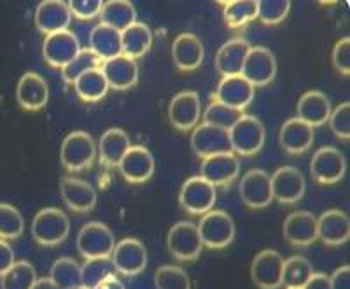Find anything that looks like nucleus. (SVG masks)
<instances>
[{"instance_id": "f257e3e1", "label": "nucleus", "mask_w": 350, "mask_h": 289, "mask_svg": "<svg viewBox=\"0 0 350 289\" xmlns=\"http://www.w3.org/2000/svg\"><path fill=\"white\" fill-rule=\"evenodd\" d=\"M68 234H70V221L64 210L56 207L39 210L32 221V237L40 246H58L68 237Z\"/></svg>"}, {"instance_id": "f03ea898", "label": "nucleus", "mask_w": 350, "mask_h": 289, "mask_svg": "<svg viewBox=\"0 0 350 289\" xmlns=\"http://www.w3.org/2000/svg\"><path fill=\"white\" fill-rule=\"evenodd\" d=\"M96 158V144L84 130L70 131L62 142L60 160L68 172H83L92 166Z\"/></svg>"}, {"instance_id": "7ed1b4c3", "label": "nucleus", "mask_w": 350, "mask_h": 289, "mask_svg": "<svg viewBox=\"0 0 350 289\" xmlns=\"http://www.w3.org/2000/svg\"><path fill=\"white\" fill-rule=\"evenodd\" d=\"M230 134L231 151L242 156L258 155L265 146L267 130L265 125L256 116L242 114L233 127L228 130Z\"/></svg>"}, {"instance_id": "20e7f679", "label": "nucleus", "mask_w": 350, "mask_h": 289, "mask_svg": "<svg viewBox=\"0 0 350 289\" xmlns=\"http://www.w3.org/2000/svg\"><path fill=\"white\" fill-rule=\"evenodd\" d=\"M202 244L208 249H224L235 238V221L224 210H208L198 223Z\"/></svg>"}, {"instance_id": "39448f33", "label": "nucleus", "mask_w": 350, "mask_h": 289, "mask_svg": "<svg viewBox=\"0 0 350 289\" xmlns=\"http://www.w3.org/2000/svg\"><path fill=\"white\" fill-rule=\"evenodd\" d=\"M77 251L84 260H96V257H111L116 247L114 234L104 223H86L77 234Z\"/></svg>"}, {"instance_id": "423d86ee", "label": "nucleus", "mask_w": 350, "mask_h": 289, "mask_svg": "<svg viewBox=\"0 0 350 289\" xmlns=\"http://www.w3.org/2000/svg\"><path fill=\"white\" fill-rule=\"evenodd\" d=\"M167 246L172 256L179 262L198 260L203 249L198 226L191 221L175 223L167 235Z\"/></svg>"}, {"instance_id": "0eeeda50", "label": "nucleus", "mask_w": 350, "mask_h": 289, "mask_svg": "<svg viewBox=\"0 0 350 289\" xmlns=\"http://www.w3.org/2000/svg\"><path fill=\"white\" fill-rule=\"evenodd\" d=\"M310 174L321 184H336L347 174V160L340 149L324 146L310 160Z\"/></svg>"}, {"instance_id": "6e6552de", "label": "nucleus", "mask_w": 350, "mask_h": 289, "mask_svg": "<svg viewBox=\"0 0 350 289\" xmlns=\"http://www.w3.org/2000/svg\"><path fill=\"white\" fill-rule=\"evenodd\" d=\"M215 199H217V191L202 175L187 179L179 193V203L183 209L195 216L207 214L215 205Z\"/></svg>"}, {"instance_id": "1a4fd4ad", "label": "nucleus", "mask_w": 350, "mask_h": 289, "mask_svg": "<svg viewBox=\"0 0 350 289\" xmlns=\"http://www.w3.org/2000/svg\"><path fill=\"white\" fill-rule=\"evenodd\" d=\"M251 86H267L277 75V60L265 46H254L249 49L240 74Z\"/></svg>"}, {"instance_id": "9d476101", "label": "nucleus", "mask_w": 350, "mask_h": 289, "mask_svg": "<svg viewBox=\"0 0 350 289\" xmlns=\"http://www.w3.org/2000/svg\"><path fill=\"white\" fill-rule=\"evenodd\" d=\"M111 262L118 273L126 277H135L148 266V249L137 238H123L120 244H116Z\"/></svg>"}, {"instance_id": "9b49d317", "label": "nucleus", "mask_w": 350, "mask_h": 289, "mask_svg": "<svg viewBox=\"0 0 350 289\" xmlns=\"http://www.w3.org/2000/svg\"><path fill=\"white\" fill-rule=\"evenodd\" d=\"M202 118V102L196 91H180L168 105V119L172 127L180 131H189L198 127V121Z\"/></svg>"}, {"instance_id": "f8f14e48", "label": "nucleus", "mask_w": 350, "mask_h": 289, "mask_svg": "<svg viewBox=\"0 0 350 289\" xmlns=\"http://www.w3.org/2000/svg\"><path fill=\"white\" fill-rule=\"evenodd\" d=\"M284 257L279 251L265 249L256 254L251 265L252 282L259 289H279L282 286Z\"/></svg>"}, {"instance_id": "ddd939ff", "label": "nucleus", "mask_w": 350, "mask_h": 289, "mask_svg": "<svg viewBox=\"0 0 350 289\" xmlns=\"http://www.w3.org/2000/svg\"><path fill=\"white\" fill-rule=\"evenodd\" d=\"M191 149L200 158H211L215 155H226L231 151L230 134L223 128L212 127V125L202 123L193 130L191 134Z\"/></svg>"}, {"instance_id": "4468645a", "label": "nucleus", "mask_w": 350, "mask_h": 289, "mask_svg": "<svg viewBox=\"0 0 350 289\" xmlns=\"http://www.w3.org/2000/svg\"><path fill=\"white\" fill-rule=\"evenodd\" d=\"M271 179V197L280 203H296L305 194V175L296 166H280L279 171L270 175Z\"/></svg>"}, {"instance_id": "2eb2a0df", "label": "nucleus", "mask_w": 350, "mask_h": 289, "mask_svg": "<svg viewBox=\"0 0 350 289\" xmlns=\"http://www.w3.org/2000/svg\"><path fill=\"white\" fill-rule=\"evenodd\" d=\"M81 51V42L70 30L56 32L44 39L42 56L51 67L64 68Z\"/></svg>"}, {"instance_id": "dca6fc26", "label": "nucleus", "mask_w": 350, "mask_h": 289, "mask_svg": "<svg viewBox=\"0 0 350 289\" xmlns=\"http://www.w3.org/2000/svg\"><path fill=\"white\" fill-rule=\"evenodd\" d=\"M240 197L251 209H265L273 202L271 197V179L261 168H252L240 181Z\"/></svg>"}, {"instance_id": "f3484780", "label": "nucleus", "mask_w": 350, "mask_h": 289, "mask_svg": "<svg viewBox=\"0 0 350 289\" xmlns=\"http://www.w3.org/2000/svg\"><path fill=\"white\" fill-rule=\"evenodd\" d=\"M33 21L39 32L46 36L64 32V30H68V25L72 21L70 9L64 0H44L33 12Z\"/></svg>"}, {"instance_id": "a211bd4d", "label": "nucleus", "mask_w": 350, "mask_h": 289, "mask_svg": "<svg viewBox=\"0 0 350 289\" xmlns=\"http://www.w3.org/2000/svg\"><path fill=\"white\" fill-rule=\"evenodd\" d=\"M120 174L133 184H142L154 174V156L144 146H131L118 165Z\"/></svg>"}, {"instance_id": "6ab92c4d", "label": "nucleus", "mask_w": 350, "mask_h": 289, "mask_svg": "<svg viewBox=\"0 0 350 289\" xmlns=\"http://www.w3.org/2000/svg\"><path fill=\"white\" fill-rule=\"evenodd\" d=\"M282 234L289 244L308 247L317 240V218L308 210H296L284 221Z\"/></svg>"}, {"instance_id": "aec40b11", "label": "nucleus", "mask_w": 350, "mask_h": 289, "mask_svg": "<svg viewBox=\"0 0 350 289\" xmlns=\"http://www.w3.org/2000/svg\"><path fill=\"white\" fill-rule=\"evenodd\" d=\"M16 100L27 111H40L49 100V88L42 75L27 72L21 75L16 86Z\"/></svg>"}, {"instance_id": "412c9836", "label": "nucleus", "mask_w": 350, "mask_h": 289, "mask_svg": "<svg viewBox=\"0 0 350 289\" xmlns=\"http://www.w3.org/2000/svg\"><path fill=\"white\" fill-rule=\"evenodd\" d=\"M215 100L242 112L254 100V86L247 83L242 75L223 77L215 91Z\"/></svg>"}, {"instance_id": "4be33fe9", "label": "nucleus", "mask_w": 350, "mask_h": 289, "mask_svg": "<svg viewBox=\"0 0 350 289\" xmlns=\"http://www.w3.org/2000/svg\"><path fill=\"white\" fill-rule=\"evenodd\" d=\"M62 200L76 212H90L96 205V190L79 177L60 179Z\"/></svg>"}, {"instance_id": "5701e85b", "label": "nucleus", "mask_w": 350, "mask_h": 289, "mask_svg": "<svg viewBox=\"0 0 350 289\" xmlns=\"http://www.w3.org/2000/svg\"><path fill=\"white\" fill-rule=\"evenodd\" d=\"M100 68H102V74L105 75L109 88L116 91L130 90L139 81V65H137L135 60L128 58L124 55L107 60Z\"/></svg>"}, {"instance_id": "b1692460", "label": "nucleus", "mask_w": 350, "mask_h": 289, "mask_svg": "<svg viewBox=\"0 0 350 289\" xmlns=\"http://www.w3.org/2000/svg\"><path fill=\"white\" fill-rule=\"evenodd\" d=\"M240 174V162L233 153L215 155L205 158L202 163V177L212 186H228Z\"/></svg>"}, {"instance_id": "393cba45", "label": "nucleus", "mask_w": 350, "mask_h": 289, "mask_svg": "<svg viewBox=\"0 0 350 289\" xmlns=\"http://www.w3.org/2000/svg\"><path fill=\"white\" fill-rule=\"evenodd\" d=\"M349 237L350 221L343 210L329 209L317 218V240H323L326 246H343Z\"/></svg>"}, {"instance_id": "a878e982", "label": "nucleus", "mask_w": 350, "mask_h": 289, "mask_svg": "<svg viewBox=\"0 0 350 289\" xmlns=\"http://www.w3.org/2000/svg\"><path fill=\"white\" fill-rule=\"evenodd\" d=\"M331 111V102L323 91L312 90L306 91L305 95L298 100V108H296V118L303 123H306L308 127H323L324 123H327L329 119Z\"/></svg>"}, {"instance_id": "bb28decb", "label": "nucleus", "mask_w": 350, "mask_h": 289, "mask_svg": "<svg viewBox=\"0 0 350 289\" xmlns=\"http://www.w3.org/2000/svg\"><path fill=\"white\" fill-rule=\"evenodd\" d=\"M172 58H174L175 67L180 71H196L203 64L205 48L202 40L193 34H180L175 37L172 44Z\"/></svg>"}, {"instance_id": "cd10ccee", "label": "nucleus", "mask_w": 350, "mask_h": 289, "mask_svg": "<svg viewBox=\"0 0 350 289\" xmlns=\"http://www.w3.org/2000/svg\"><path fill=\"white\" fill-rule=\"evenodd\" d=\"M279 142L289 155H301L314 144V128L299 121L298 118L287 119L280 128Z\"/></svg>"}, {"instance_id": "c85d7f7f", "label": "nucleus", "mask_w": 350, "mask_h": 289, "mask_svg": "<svg viewBox=\"0 0 350 289\" xmlns=\"http://www.w3.org/2000/svg\"><path fill=\"white\" fill-rule=\"evenodd\" d=\"M249 49H251V44L245 39H231L224 42L215 55V68L219 74L223 77L242 74L243 62Z\"/></svg>"}, {"instance_id": "c756f323", "label": "nucleus", "mask_w": 350, "mask_h": 289, "mask_svg": "<svg viewBox=\"0 0 350 289\" xmlns=\"http://www.w3.org/2000/svg\"><path fill=\"white\" fill-rule=\"evenodd\" d=\"M130 147L131 142L126 131L121 128H109L100 137L96 151H98L102 163H105L107 166H118Z\"/></svg>"}, {"instance_id": "7c9ffc66", "label": "nucleus", "mask_w": 350, "mask_h": 289, "mask_svg": "<svg viewBox=\"0 0 350 289\" xmlns=\"http://www.w3.org/2000/svg\"><path fill=\"white\" fill-rule=\"evenodd\" d=\"M90 51L100 62H107V60L123 55L121 53V32L102 23L96 25L90 34Z\"/></svg>"}, {"instance_id": "2f4dec72", "label": "nucleus", "mask_w": 350, "mask_h": 289, "mask_svg": "<svg viewBox=\"0 0 350 289\" xmlns=\"http://www.w3.org/2000/svg\"><path fill=\"white\" fill-rule=\"evenodd\" d=\"M152 46V32L146 23H133L121 32V53L131 60L142 58Z\"/></svg>"}, {"instance_id": "473e14b6", "label": "nucleus", "mask_w": 350, "mask_h": 289, "mask_svg": "<svg viewBox=\"0 0 350 289\" xmlns=\"http://www.w3.org/2000/svg\"><path fill=\"white\" fill-rule=\"evenodd\" d=\"M100 20L102 25L111 27L118 32H123L128 27L137 23V11L135 5L128 0H111L102 5L100 11Z\"/></svg>"}, {"instance_id": "72a5a7b5", "label": "nucleus", "mask_w": 350, "mask_h": 289, "mask_svg": "<svg viewBox=\"0 0 350 289\" xmlns=\"http://www.w3.org/2000/svg\"><path fill=\"white\" fill-rule=\"evenodd\" d=\"M74 88H76L77 97L84 102H98L107 95L109 91V84L100 67L81 75L79 79L74 83Z\"/></svg>"}, {"instance_id": "f704fd0d", "label": "nucleus", "mask_w": 350, "mask_h": 289, "mask_svg": "<svg viewBox=\"0 0 350 289\" xmlns=\"http://www.w3.org/2000/svg\"><path fill=\"white\" fill-rule=\"evenodd\" d=\"M312 275L314 268L306 257L291 256L289 260H284L282 286H286V289H303Z\"/></svg>"}, {"instance_id": "c9c22d12", "label": "nucleus", "mask_w": 350, "mask_h": 289, "mask_svg": "<svg viewBox=\"0 0 350 289\" xmlns=\"http://www.w3.org/2000/svg\"><path fill=\"white\" fill-rule=\"evenodd\" d=\"M49 279L60 289L77 288V286H81V265L74 257H58L53 263Z\"/></svg>"}, {"instance_id": "e433bc0d", "label": "nucleus", "mask_w": 350, "mask_h": 289, "mask_svg": "<svg viewBox=\"0 0 350 289\" xmlns=\"http://www.w3.org/2000/svg\"><path fill=\"white\" fill-rule=\"evenodd\" d=\"M258 18L256 0H231L224 4V21L230 28L245 27Z\"/></svg>"}, {"instance_id": "4c0bfd02", "label": "nucleus", "mask_w": 350, "mask_h": 289, "mask_svg": "<svg viewBox=\"0 0 350 289\" xmlns=\"http://www.w3.org/2000/svg\"><path fill=\"white\" fill-rule=\"evenodd\" d=\"M114 266H112L111 257H96V260H86L84 265H81V286L86 289H95L102 284L107 277L114 275Z\"/></svg>"}, {"instance_id": "58836bf2", "label": "nucleus", "mask_w": 350, "mask_h": 289, "mask_svg": "<svg viewBox=\"0 0 350 289\" xmlns=\"http://www.w3.org/2000/svg\"><path fill=\"white\" fill-rule=\"evenodd\" d=\"M37 281V273L32 263L14 262V265L0 277L2 289H32Z\"/></svg>"}, {"instance_id": "ea45409f", "label": "nucleus", "mask_w": 350, "mask_h": 289, "mask_svg": "<svg viewBox=\"0 0 350 289\" xmlns=\"http://www.w3.org/2000/svg\"><path fill=\"white\" fill-rule=\"evenodd\" d=\"M156 289H191V279L180 266L163 265L154 272Z\"/></svg>"}, {"instance_id": "a19ab883", "label": "nucleus", "mask_w": 350, "mask_h": 289, "mask_svg": "<svg viewBox=\"0 0 350 289\" xmlns=\"http://www.w3.org/2000/svg\"><path fill=\"white\" fill-rule=\"evenodd\" d=\"M25 230V221L20 210L11 203L0 202V238L12 240L18 238Z\"/></svg>"}, {"instance_id": "79ce46f5", "label": "nucleus", "mask_w": 350, "mask_h": 289, "mask_svg": "<svg viewBox=\"0 0 350 289\" xmlns=\"http://www.w3.org/2000/svg\"><path fill=\"white\" fill-rule=\"evenodd\" d=\"M98 67H100V60L96 58L90 49H81L79 55L62 68V77H64L65 83L74 84L77 79H79L81 75Z\"/></svg>"}, {"instance_id": "37998d69", "label": "nucleus", "mask_w": 350, "mask_h": 289, "mask_svg": "<svg viewBox=\"0 0 350 289\" xmlns=\"http://www.w3.org/2000/svg\"><path fill=\"white\" fill-rule=\"evenodd\" d=\"M240 116H242L240 111H235V109L228 108L224 103L214 100V102L208 103V108L203 112V123L223 128V130H230L239 121Z\"/></svg>"}, {"instance_id": "c03bdc74", "label": "nucleus", "mask_w": 350, "mask_h": 289, "mask_svg": "<svg viewBox=\"0 0 350 289\" xmlns=\"http://www.w3.org/2000/svg\"><path fill=\"white\" fill-rule=\"evenodd\" d=\"M289 11V0H261V2H258V18L265 25L282 23Z\"/></svg>"}, {"instance_id": "a18cd8bd", "label": "nucleus", "mask_w": 350, "mask_h": 289, "mask_svg": "<svg viewBox=\"0 0 350 289\" xmlns=\"http://www.w3.org/2000/svg\"><path fill=\"white\" fill-rule=\"evenodd\" d=\"M327 123H329L331 131H333L338 139H349L350 137V103L343 102L340 103L338 108H334L331 111L329 119H327Z\"/></svg>"}, {"instance_id": "49530a36", "label": "nucleus", "mask_w": 350, "mask_h": 289, "mask_svg": "<svg viewBox=\"0 0 350 289\" xmlns=\"http://www.w3.org/2000/svg\"><path fill=\"white\" fill-rule=\"evenodd\" d=\"M67 4L74 18H77V20H93V18L100 16L104 2L102 0H70Z\"/></svg>"}, {"instance_id": "de8ad7c7", "label": "nucleus", "mask_w": 350, "mask_h": 289, "mask_svg": "<svg viewBox=\"0 0 350 289\" xmlns=\"http://www.w3.org/2000/svg\"><path fill=\"white\" fill-rule=\"evenodd\" d=\"M333 65L334 68L343 75H349L350 72V39L343 37L336 42L333 49Z\"/></svg>"}, {"instance_id": "09e8293b", "label": "nucleus", "mask_w": 350, "mask_h": 289, "mask_svg": "<svg viewBox=\"0 0 350 289\" xmlns=\"http://www.w3.org/2000/svg\"><path fill=\"white\" fill-rule=\"evenodd\" d=\"M331 289H350V266L343 265L333 272L329 277Z\"/></svg>"}, {"instance_id": "8fccbe9b", "label": "nucleus", "mask_w": 350, "mask_h": 289, "mask_svg": "<svg viewBox=\"0 0 350 289\" xmlns=\"http://www.w3.org/2000/svg\"><path fill=\"white\" fill-rule=\"evenodd\" d=\"M14 262H16V257H14L12 247L9 246L8 240H2V238H0V277L14 265Z\"/></svg>"}, {"instance_id": "3c124183", "label": "nucleus", "mask_w": 350, "mask_h": 289, "mask_svg": "<svg viewBox=\"0 0 350 289\" xmlns=\"http://www.w3.org/2000/svg\"><path fill=\"white\" fill-rule=\"evenodd\" d=\"M303 289H331L329 275H326V273H314Z\"/></svg>"}, {"instance_id": "603ef678", "label": "nucleus", "mask_w": 350, "mask_h": 289, "mask_svg": "<svg viewBox=\"0 0 350 289\" xmlns=\"http://www.w3.org/2000/svg\"><path fill=\"white\" fill-rule=\"evenodd\" d=\"M95 289H124V284L120 281V279L116 277V275H111V277L105 279L102 284L96 286Z\"/></svg>"}, {"instance_id": "864d4df0", "label": "nucleus", "mask_w": 350, "mask_h": 289, "mask_svg": "<svg viewBox=\"0 0 350 289\" xmlns=\"http://www.w3.org/2000/svg\"><path fill=\"white\" fill-rule=\"evenodd\" d=\"M32 289H60V288H58V286H56L49 277H40V279L37 277L36 284L32 286Z\"/></svg>"}, {"instance_id": "5fc2aeb1", "label": "nucleus", "mask_w": 350, "mask_h": 289, "mask_svg": "<svg viewBox=\"0 0 350 289\" xmlns=\"http://www.w3.org/2000/svg\"><path fill=\"white\" fill-rule=\"evenodd\" d=\"M72 289H86V288H83V286H77V288H72Z\"/></svg>"}]
</instances>
